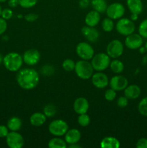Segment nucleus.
Wrapping results in <instances>:
<instances>
[{
  "label": "nucleus",
  "instance_id": "36",
  "mask_svg": "<svg viewBox=\"0 0 147 148\" xmlns=\"http://www.w3.org/2000/svg\"><path fill=\"white\" fill-rule=\"evenodd\" d=\"M128 99L125 96H121L117 101V106L119 108H123L128 106Z\"/></svg>",
  "mask_w": 147,
  "mask_h": 148
},
{
  "label": "nucleus",
  "instance_id": "33",
  "mask_svg": "<svg viewBox=\"0 0 147 148\" xmlns=\"http://www.w3.org/2000/svg\"><path fill=\"white\" fill-rule=\"evenodd\" d=\"M19 5L22 8H31L36 5L38 0H18Z\"/></svg>",
  "mask_w": 147,
  "mask_h": 148
},
{
  "label": "nucleus",
  "instance_id": "44",
  "mask_svg": "<svg viewBox=\"0 0 147 148\" xmlns=\"http://www.w3.org/2000/svg\"><path fill=\"white\" fill-rule=\"evenodd\" d=\"M69 147L70 148H80L81 146L77 145V143H75V144H71V145H69Z\"/></svg>",
  "mask_w": 147,
  "mask_h": 148
},
{
  "label": "nucleus",
  "instance_id": "49",
  "mask_svg": "<svg viewBox=\"0 0 147 148\" xmlns=\"http://www.w3.org/2000/svg\"><path fill=\"white\" fill-rule=\"evenodd\" d=\"M146 91H147V86H146Z\"/></svg>",
  "mask_w": 147,
  "mask_h": 148
},
{
  "label": "nucleus",
  "instance_id": "11",
  "mask_svg": "<svg viewBox=\"0 0 147 148\" xmlns=\"http://www.w3.org/2000/svg\"><path fill=\"white\" fill-rule=\"evenodd\" d=\"M144 43V38L139 35V33H132L126 36L125 40V44L128 49L131 50H136L140 49Z\"/></svg>",
  "mask_w": 147,
  "mask_h": 148
},
{
  "label": "nucleus",
  "instance_id": "4",
  "mask_svg": "<svg viewBox=\"0 0 147 148\" xmlns=\"http://www.w3.org/2000/svg\"><path fill=\"white\" fill-rule=\"evenodd\" d=\"M110 57L105 53H99L94 55L91 64L94 70L97 72H102L108 69L110 64Z\"/></svg>",
  "mask_w": 147,
  "mask_h": 148
},
{
  "label": "nucleus",
  "instance_id": "16",
  "mask_svg": "<svg viewBox=\"0 0 147 148\" xmlns=\"http://www.w3.org/2000/svg\"><path fill=\"white\" fill-rule=\"evenodd\" d=\"M82 33L84 36L92 43H95L98 40L99 38V32L97 29L94 27H89V26L86 25L84 26L82 28Z\"/></svg>",
  "mask_w": 147,
  "mask_h": 148
},
{
  "label": "nucleus",
  "instance_id": "14",
  "mask_svg": "<svg viewBox=\"0 0 147 148\" xmlns=\"http://www.w3.org/2000/svg\"><path fill=\"white\" fill-rule=\"evenodd\" d=\"M92 82L95 87L99 89L105 88L109 85V79L108 76L102 72H97L92 76Z\"/></svg>",
  "mask_w": 147,
  "mask_h": 148
},
{
  "label": "nucleus",
  "instance_id": "48",
  "mask_svg": "<svg viewBox=\"0 0 147 148\" xmlns=\"http://www.w3.org/2000/svg\"><path fill=\"white\" fill-rule=\"evenodd\" d=\"M7 0H0V3H4L5 1H7Z\"/></svg>",
  "mask_w": 147,
  "mask_h": 148
},
{
  "label": "nucleus",
  "instance_id": "18",
  "mask_svg": "<svg viewBox=\"0 0 147 148\" xmlns=\"http://www.w3.org/2000/svg\"><path fill=\"white\" fill-rule=\"evenodd\" d=\"M81 139V132L77 129L69 130L65 134V141L67 145L78 143Z\"/></svg>",
  "mask_w": 147,
  "mask_h": 148
},
{
  "label": "nucleus",
  "instance_id": "32",
  "mask_svg": "<svg viewBox=\"0 0 147 148\" xmlns=\"http://www.w3.org/2000/svg\"><path fill=\"white\" fill-rule=\"evenodd\" d=\"M138 33L143 38L147 39V19L143 20L138 26Z\"/></svg>",
  "mask_w": 147,
  "mask_h": 148
},
{
  "label": "nucleus",
  "instance_id": "43",
  "mask_svg": "<svg viewBox=\"0 0 147 148\" xmlns=\"http://www.w3.org/2000/svg\"><path fill=\"white\" fill-rule=\"evenodd\" d=\"M138 14H131V20H133V21H135V20L138 19Z\"/></svg>",
  "mask_w": 147,
  "mask_h": 148
},
{
  "label": "nucleus",
  "instance_id": "19",
  "mask_svg": "<svg viewBox=\"0 0 147 148\" xmlns=\"http://www.w3.org/2000/svg\"><path fill=\"white\" fill-rule=\"evenodd\" d=\"M100 14L95 10L89 11L85 17V23L89 27H95L100 21Z\"/></svg>",
  "mask_w": 147,
  "mask_h": 148
},
{
  "label": "nucleus",
  "instance_id": "31",
  "mask_svg": "<svg viewBox=\"0 0 147 148\" xmlns=\"http://www.w3.org/2000/svg\"><path fill=\"white\" fill-rule=\"evenodd\" d=\"M75 64L76 63L72 59H66L62 63V67L66 72H71V71L74 70Z\"/></svg>",
  "mask_w": 147,
  "mask_h": 148
},
{
  "label": "nucleus",
  "instance_id": "38",
  "mask_svg": "<svg viewBox=\"0 0 147 148\" xmlns=\"http://www.w3.org/2000/svg\"><path fill=\"white\" fill-rule=\"evenodd\" d=\"M37 18H38V15L37 14H35V13H30V14L24 15V19L26 20V21L29 22V23L35 22L37 20Z\"/></svg>",
  "mask_w": 147,
  "mask_h": 148
},
{
  "label": "nucleus",
  "instance_id": "40",
  "mask_svg": "<svg viewBox=\"0 0 147 148\" xmlns=\"http://www.w3.org/2000/svg\"><path fill=\"white\" fill-rule=\"evenodd\" d=\"M136 147L147 148V139L146 138L139 139L136 143Z\"/></svg>",
  "mask_w": 147,
  "mask_h": 148
},
{
  "label": "nucleus",
  "instance_id": "5",
  "mask_svg": "<svg viewBox=\"0 0 147 148\" xmlns=\"http://www.w3.org/2000/svg\"><path fill=\"white\" fill-rule=\"evenodd\" d=\"M115 28L119 34L127 36L134 33L135 26L133 21L131 19L120 18L117 22Z\"/></svg>",
  "mask_w": 147,
  "mask_h": 148
},
{
  "label": "nucleus",
  "instance_id": "6",
  "mask_svg": "<svg viewBox=\"0 0 147 148\" xmlns=\"http://www.w3.org/2000/svg\"><path fill=\"white\" fill-rule=\"evenodd\" d=\"M68 130H69V125L66 121L62 119L53 120L48 125L49 132L52 135L56 137L65 135Z\"/></svg>",
  "mask_w": 147,
  "mask_h": 148
},
{
  "label": "nucleus",
  "instance_id": "45",
  "mask_svg": "<svg viewBox=\"0 0 147 148\" xmlns=\"http://www.w3.org/2000/svg\"><path fill=\"white\" fill-rule=\"evenodd\" d=\"M3 59H4V56L0 53V65L3 64Z\"/></svg>",
  "mask_w": 147,
  "mask_h": 148
},
{
  "label": "nucleus",
  "instance_id": "46",
  "mask_svg": "<svg viewBox=\"0 0 147 148\" xmlns=\"http://www.w3.org/2000/svg\"><path fill=\"white\" fill-rule=\"evenodd\" d=\"M144 49H145V50L147 51V40L145 43V46H144Z\"/></svg>",
  "mask_w": 147,
  "mask_h": 148
},
{
  "label": "nucleus",
  "instance_id": "3",
  "mask_svg": "<svg viewBox=\"0 0 147 148\" xmlns=\"http://www.w3.org/2000/svg\"><path fill=\"white\" fill-rule=\"evenodd\" d=\"M74 71L76 75L82 79H88L92 77L94 69L88 60H79L76 62Z\"/></svg>",
  "mask_w": 147,
  "mask_h": 148
},
{
  "label": "nucleus",
  "instance_id": "2",
  "mask_svg": "<svg viewBox=\"0 0 147 148\" xmlns=\"http://www.w3.org/2000/svg\"><path fill=\"white\" fill-rule=\"evenodd\" d=\"M3 64L10 72H17L23 64L22 56L16 52H10L4 56Z\"/></svg>",
  "mask_w": 147,
  "mask_h": 148
},
{
  "label": "nucleus",
  "instance_id": "35",
  "mask_svg": "<svg viewBox=\"0 0 147 148\" xmlns=\"http://www.w3.org/2000/svg\"><path fill=\"white\" fill-rule=\"evenodd\" d=\"M13 16V11L12 10L9 8H5L4 10H2L1 11V17L2 18H4V20H8L10 19H11Z\"/></svg>",
  "mask_w": 147,
  "mask_h": 148
},
{
  "label": "nucleus",
  "instance_id": "41",
  "mask_svg": "<svg viewBox=\"0 0 147 148\" xmlns=\"http://www.w3.org/2000/svg\"><path fill=\"white\" fill-rule=\"evenodd\" d=\"M90 4H91L90 0H79V7H80L82 9L87 8Z\"/></svg>",
  "mask_w": 147,
  "mask_h": 148
},
{
  "label": "nucleus",
  "instance_id": "15",
  "mask_svg": "<svg viewBox=\"0 0 147 148\" xmlns=\"http://www.w3.org/2000/svg\"><path fill=\"white\" fill-rule=\"evenodd\" d=\"M74 110L77 114H86L89 109V104L87 100L84 97L76 98L74 102Z\"/></svg>",
  "mask_w": 147,
  "mask_h": 148
},
{
  "label": "nucleus",
  "instance_id": "23",
  "mask_svg": "<svg viewBox=\"0 0 147 148\" xmlns=\"http://www.w3.org/2000/svg\"><path fill=\"white\" fill-rule=\"evenodd\" d=\"M22 123L21 119L19 117L13 116L11 117L10 119L7 121V127H8L9 130L12 132H17L21 129Z\"/></svg>",
  "mask_w": 147,
  "mask_h": 148
},
{
  "label": "nucleus",
  "instance_id": "27",
  "mask_svg": "<svg viewBox=\"0 0 147 148\" xmlns=\"http://www.w3.org/2000/svg\"><path fill=\"white\" fill-rule=\"evenodd\" d=\"M57 112L56 106L52 103H48L43 108V114L46 116V117H53L56 115Z\"/></svg>",
  "mask_w": 147,
  "mask_h": 148
},
{
  "label": "nucleus",
  "instance_id": "10",
  "mask_svg": "<svg viewBox=\"0 0 147 148\" xmlns=\"http://www.w3.org/2000/svg\"><path fill=\"white\" fill-rule=\"evenodd\" d=\"M6 143L10 148H22L24 145V139L17 132L10 131L6 137Z\"/></svg>",
  "mask_w": 147,
  "mask_h": 148
},
{
  "label": "nucleus",
  "instance_id": "47",
  "mask_svg": "<svg viewBox=\"0 0 147 148\" xmlns=\"http://www.w3.org/2000/svg\"><path fill=\"white\" fill-rule=\"evenodd\" d=\"M1 11H2V8H1V4H0V17H1Z\"/></svg>",
  "mask_w": 147,
  "mask_h": 148
},
{
  "label": "nucleus",
  "instance_id": "30",
  "mask_svg": "<svg viewBox=\"0 0 147 148\" xmlns=\"http://www.w3.org/2000/svg\"><path fill=\"white\" fill-rule=\"evenodd\" d=\"M90 117L89 115L86 114H79V117H78V123L81 127H87L89 124H90Z\"/></svg>",
  "mask_w": 147,
  "mask_h": 148
},
{
  "label": "nucleus",
  "instance_id": "39",
  "mask_svg": "<svg viewBox=\"0 0 147 148\" xmlns=\"http://www.w3.org/2000/svg\"><path fill=\"white\" fill-rule=\"evenodd\" d=\"M8 127L4 125H0V138H6L10 132Z\"/></svg>",
  "mask_w": 147,
  "mask_h": 148
},
{
  "label": "nucleus",
  "instance_id": "1",
  "mask_svg": "<svg viewBox=\"0 0 147 148\" xmlns=\"http://www.w3.org/2000/svg\"><path fill=\"white\" fill-rule=\"evenodd\" d=\"M39 74L35 69L31 68L20 69L16 76L17 84L24 90H32L39 83Z\"/></svg>",
  "mask_w": 147,
  "mask_h": 148
},
{
  "label": "nucleus",
  "instance_id": "22",
  "mask_svg": "<svg viewBox=\"0 0 147 148\" xmlns=\"http://www.w3.org/2000/svg\"><path fill=\"white\" fill-rule=\"evenodd\" d=\"M120 146V143L114 137H105L100 143L102 148H118Z\"/></svg>",
  "mask_w": 147,
  "mask_h": 148
},
{
  "label": "nucleus",
  "instance_id": "42",
  "mask_svg": "<svg viewBox=\"0 0 147 148\" xmlns=\"http://www.w3.org/2000/svg\"><path fill=\"white\" fill-rule=\"evenodd\" d=\"M8 5L11 8H15L19 5L18 0H8Z\"/></svg>",
  "mask_w": 147,
  "mask_h": 148
},
{
  "label": "nucleus",
  "instance_id": "12",
  "mask_svg": "<svg viewBox=\"0 0 147 148\" xmlns=\"http://www.w3.org/2000/svg\"><path fill=\"white\" fill-rule=\"evenodd\" d=\"M23 62L29 66L37 64L40 59V53L36 49H28L22 55Z\"/></svg>",
  "mask_w": 147,
  "mask_h": 148
},
{
  "label": "nucleus",
  "instance_id": "21",
  "mask_svg": "<svg viewBox=\"0 0 147 148\" xmlns=\"http://www.w3.org/2000/svg\"><path fill=\"white\" fill-rule=\"evenodd\" d=\"M46 121V116L43 113L36 112L32 114L30 118V122L33 127H41Z\"/></svg>",
  "mask_w": 147,
  "mask_h": 148
},
{
  "label": "nucleus",
  "instance_id": "17",
  "mask_svg": "<svg viewBox=\"0 0 147 148\" xmlns=\"http://www.w3.org/2000/svg\"><path fill=\"white\" fill-rule=\"evenodd\" d=\"M141 90L140 87L135 84L128 85L124 89V95L128 99L130 100L136 99L141 95Z\"/></svg>",
  "mask_w": 147,
  "mask_h": 148
},
{
  "label": "nucleus",
  "instance_id": "37",
  "mask_svg": "<svg viewBox=\"0 0 147 148\" xmlns=\"http://www.w3.org/2000/svg\"><path fill=\"white\" fill-rule=\"evenodd\" d=\"M7 29V20H4L2 17H0V36L4 34Z\"/></svg>",
  "mask_w": 147,
  "mask_h": 148
},
{
  "label": "nucleus",
  "instance_id": "9",
  "mask_svg": "<svg viewBox=\"0 0 147 148\" xmlns=\"http://www.w3.org/2000/svg\"><path fill=\"white\" fill-rule=\"evenodd\" d=\"M124 46L119 40H113L108 43L106 49L107 54L112 59H118L123 53Z\"/></svg>",
  "mask_w": 147,
  "mask_h": 148
},
{
  "label": "nucleus",
  "instance_id": "25",
  "mask_svg": "<svg viewBox=\"0 0 147 148\" xmlns=\"http://www.w3.org/2000/svg\"><path fill=\"white\" fill-rule=\"evenodd\" d=\"M110 68L111 71L115 74H120L124 70V64L121 61L118 59H114L113 61L110 62Z\"/></svg>",
  "mask_w": 147,
  "mask_h": 148
},
{
  "label": "nucleus",
  "instance_id": "29",
  "mask_svg": "<svg viewBox=\"0 0 147 148\" xmlns=\"http://www.w3.org/2000/svg\"><path fill=\"white\" fill-rule=\"evenodd\" d=\"M138 111L141 115L147 116V96L144 97L138 105Z\"/></svg>",
  "mask_w": 147,
  "mask_h": 148
},
{
  "label": "nucleus",
  "instance_id": "20",
  "mask_svg": "<svg viewBox=\"0 0 147 148\" xmlns=\"http://www.w3.org/2000/svg\"><path fill=\"white\" fill-rule=\"evenodd\" d=\"M127 7L131 14H140L143 11V2L141 0H126Z\"/></svg>",
  "mask_w": 147,
  "mask_h": 148
},
{
  "label": "nucleus",
  "instance_id": "26",
  "mask_svg": "<svg viewBox=\"0 0 147 148\" xmlns=\"http://www.w3.org/2000/svg\"><path fill=\"white\" fill-rule=\"evenodd\" d=\"M48 146L49 148H66L67 147V143L62 139L54 137L48 142Z\"/></svg>",
  "mask_w": 147,
  "mask_h": 148
},
{
  "label": "nucleus",
  "instance_id": "8",
  "mask_svg": "<svg viewBox=\"0 0 147 148\" xmlns=\"http://www.w3.org/2000/svg\"><path fill=\"white\" fill-rule=\"evenodd\" d=\"M125 9L123 4L119 2H115L108 6L105 12L109 18L112 20H119L122 18L125 14Z\"/></svg>",
  "mask_w": 147,
  "mask_h": 148
},
{
  "label": "nucleus",
  "instance_id": "24",
  "mask_svg": "<svg viewBox=\"0 0 147 148\" xmlns=\"http://www.w3.org/2000/svg\"><path fill=\"white\" fill-rule=\"evenodd\" d=\"M91 5L94 10L99 13H103L106 12L108 8V4L106 0H92Z\"/></svg>",
  "mask_w": 147,
  "mask_h": 148
},
{
  "label": "nucleus",
  "instance_id": "7",
  "mask_svg": "<svg viewBox=\"0 0 147 148\" xmlns=\"http://www.w3.org/2000/svg\"><path fill=\"white\" fill-rule=\"evenodd\" d=\"M76 54L84 60H90L95 55V51L92 46L86 42H81L76 47Z\"/></svg>",
  "mask_w": 147,
  "mask_h": 148
},
{
  "label": "nucleus",
  "instance_id": "13",
  "mask_svg": "<svg viewBox=\"0 0 147 148\" xmlns=\"http://www.w3.org/2000/svg\"><path fill=\"white\" fill-rule=\"evenodd\" d=\"M109 85L110 88L115 91L124 90L125 88L128 85V81L125 77L122 75H117L112 77L109 81Z\"/></svg>",
  "mask_w": 147,
  "mask_h": 148
},
{
  "label": "nucleus",
  "instance_id": "28",
  "mask_svg": "<svg viewBox=\"0 0 147 148\" xmlns=\"http://www.w3.org/2000/svg\"><path fill=\"white\" fill-rule=\"evenodd\" d=\"M102 29L105 32H111L114 28V22L113 20L109 18H105L103 20H102Z\"/></svg>",
  "mask_w": 147,
  "mask_h": 148
},
{
  "label": "nucleus",
  "instance_id": "34",
  "mask_svg": "<svg viewBox=\"0 0 147 148\" xmlns=\"http://www.w3.org/2000/svg\"><path fill=\"white\" fill-rule=\"evenodd\" d=\"M116 97V91L113 89L110 88L105 91V98L108 101H112Z\"/></svg>",
  "mask_w": 147,
  "mask_h": 148
}]
</instances>
